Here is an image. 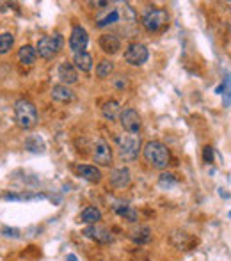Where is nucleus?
Masks as SVG:
<instances>
[{
  "mask_svg": "<svg viewBox=\"0 0 231 261\" xmlns=\"http://www.w3.org/2000/svg\"><path fill=\"white\" fill-rule=\"evenodd\" d=\"M119 103L116 101V100H108V101H105L104 107H102V114H104V118L108 119V121H114V119L119 116Z\"/></svg>",
  "mask_w": 231,
  "mask_h": 261,
  "instance_id": "21",
  "label": "nucleus"
},
{
  "mask_svg": "<svg viewBox=\"0 0 231 261\" xmlns=\"http://www.w3.org/2000/svg\"><path fill=\"white\" fill-rule=\"evenodd\" d=\"M25 149H29L32 153H41L44 151V142L40 135H30L27 141H25Z\"/></svg>",
  "mask_w": 231,
  "mask_h": 261,
  "instance_id": "23",
  "label": "nucleus"
},
{
  "mask_svg": "<svg viewBox=\"0 0 231 261\" xmlns=\"http://www.w3.org/2000/svg\"><path fill=\"white\" fill-rule=\"evenodd\" d=\"M68 261H77V256L75 254H68Z\"/></svg>",
  "mask_w": 231,
  "mask_h": 261,
  "instance_id": "30",
  "label": "nucleus"
},
{
  "mask_svg": "<svg viewBox=\"0 0 231 261\" xmlns=\"http://www.w3.org/2000/svg\"><path fill=\"white\" fill-rule=\"evenodd\" d=\"M93 160L94 163H98L102 167H108L112 163V149L108 146L105 139H96L94 142V151H93Z\"/></svg>",
  "mask_w": 231,
  "mask_h": 261,
  "instance_id": "8",
  "label": "nucleus"
},
{
  "mask_svg": "<svg viewBox=\"0 0 231 261\" xmlns=\"http://www.w3.org/2000/svg\"><path fill=\"white\" fill-rule=\"evenodd\" d=\"M2 233H4L5 237H13V238L20 237V231H18V229H15V227H4V229H2Z\"/></svg>",
  "mask_w": 231,
  "mask_h": 261,
  "instance_id": "28",
  "label": "nucleus"
},
{
  "mask_svg": "<svg viewBox=\"0 0 231 261\" xmlns=\"http://www.w3.org/2000/svg\"><path fill=\"white\" fill-rule=\"evenodd\" d=\"M75 173L79 174L80 178H84L85 181H91V183H100L102 178H104L102 171L98 167H94V165H77Z\"/></svg>",
  "mask_w": 231,
  "mask_h": 261,
  "instance_id": "14",
  "label": "nucleus"
},
{
  "mask_svg": "<svg viewBox=\"0 0 231 261\" xmlns=\"http://www.w3.org/2000/svg\"><path fill=\"white\" fill-rule=\"evenodd\" d=\"M143 155L146 158V162L155 169H166L171 163V151L168 146L158 141H149L146 142L143 149Z\"/></svg>",
  "mask_w": 231,
  "mask_h": 261,
  "instance_id": "1",
  "label": "nucleus"
},
{
  "mask_svg": "<svg viewBox=\"0 0 231 261\" xmlns=\"http://www.w3.org/2000/svg\"><path fill=\"white\" fill-rule=\"evenodd\" d=\"M114 212L118 213L119 217H123L125 221H130V222H135L137 221V210L133 206H130L128 202H123V201H118V202H114Z\"/></svg>",
  "mask_w": 231,
  "mask_h": 261,
  "instance_id": "15",
  "label": "nucleus"
},
{
  "mask_svg": "<svg viewBox=\"0 0 231 261\" xmlns=\"http://www.w3.org/2000/svg\"><path fill=\"white\" fill-rule=\"evenodd\" d=\"M102 221V213H100L98 208L94 206H87L82 210V213H80V222H84V224H98V222Z\"/></svg>",
  "mask_w": 231,
  "mask_h": 261,
  "instance_id": "20",
  "label": "nucleus"
},
{
  "mask_svg": "<svg viewBox=\"0 0 231 261\" xmlns=\"http://www.w3.org/2000/svg\"><path fill=\"white\" fill-rule=\"evenodd\" d=\"M112 71H114L112 60H102V62L96 66V77H100V79H107Z\"/></svg>",
  "mask_w": 231,
  "mask_h": 261,
  "instance_id": "25",
  "label": "nucleus"
},
{
  "mask_svg": "<svg viewBox=\"0 0 231 261\" xmlns=\"http://www.w3.org/2000/svg\"><path fill=\"white\" fill-rule=\"evenodd\" d=\"M89 43V36L87 30L80 25H75L73 30H71V36H69V50L73 54H79V52H85V46Z\"/></svg>",
  "mask_w": 231,
  "mask_h": 261,
  "instance_id": "9",
  "label": "nucleus"
},
{
  "mask_svg": "<svg viewBox=\"0 0 231 261\" xmlns=\"http://www.w3.org/2000/svg\"><path fill=\"white\" fill-rule=\"evenodd\" d=\"M15 118L20 128H34L36 123H38V109L29 100H18L15 103Z\"/></svg>",
  "mask_w": 231,
  "mask_h": 261,
  "instance_id": "2",
  "label": "nucleus"
},
{
  "mask_svg": "<svg viewBox=\"0 0 231 261\" xmlns=\"http://www.w3.org/2000/svg\"><path fill=\"white\" fill-rule=\"evenodd\" d=\"M63 46H64V38L61 34L44 36L36 44V54L40 55V57H43V59L50 60L59 54L61 50H63Z\"/></svg>",
  "mask_w": 231,
  "mask_h": 261,
  "instance_id": "3",
  "label": "nucleus"
},
{
  "mask_svg": "<svg viewBox=\"0 0 231 261\" xmlns=\"http://www.w3.org/2000/svg\"><path fill=\"white\" fill-rule=\"evenodd\" d=\"M84 235L91 240L98 241V243H110L114 240L112 233L108 231L107 227L100 226V224H91L84 229Z\"/></svg>",
  "mask_w": 231,
  "mask_h": 261,
  "instance_id": "10",
  "label": "nucleus"
},
{
  "mask_svg": "<svg viewBox=\"0 0 231 261\" xmlns=\"http://www.w3.org/2000/svg\"><path fill=\"white\" fill-rule=\"evenodd\" d=\"M116 87H118V89H123V87H126V80H123V79L116 80Z\"/></svg>",
  "mask_w": 231,
  "mask_h": 261,
  "instance_id": "29",
  "label": "nucleus"
},
{
  "mask_svg": "<svg viewBox=\"0 0 231 261\" xmlns=\"http://www.w3.org/2000/svg\"><path fill=\"white\" fill-rule=\"evenodd\" d=\"M18 59L23 66H32L38 59V54H36V48L30 46V44H25L18 50Z\"/></svg>",
  "mask_w": 231,
  "mask_h": 261,
  "instance_id": "18",
  "label": "nucleus"
},
{
  "mask_svg": "<svg viewBox=\"0 0 231 261\" xmlns=\"http://www.w3.org/2000/svg\"><path fill=\"white\" fill-rule=\"evenodd\" d=\"M203 158H205L207 163L213 162V148H211V146H207V148L203 149Z\"/></svg>",
  "mask_w": 231,
  "mask_h": 261,
  "instance_id": "27",
  "label": "nucleus"
},
{
  "mask_svg": "<svg viewBox=\"0 0 231 261\" xmlns=\"http://www.w3.org/2000/svg\"><path fill=\"white\" fill-rule=\"evenodd\" d=\"M118 21H119V9L112 7V9H108L105 15H102L98 20H96V27H98V29H105V27L118 23Z\"/></svg>",
  "mask_w": 231,
  "mask_h": 261,
  "instance_id": "19",
  "label": "nucleus"
},
{
  "mask_svg": "<svg viewBox=\"0 0 231 261\" xmlns=\"http://www.w3.org/2000/svg\"><path fill=\"white\" fill-rule=\"evenodd\" d=\"M52 100H55V101H59V103H69V101H73L75 100V93L71 91V89L68 87V85H55L54 89H52Z\"/></svg>",
  "mask_w": 231,
  "mask_h": 261,
  "instance_id": "17",
  "label": "nucleus"
},
{
  "mask_svg": "<svg viewBox=\"0 0 231 261\" xmlns=\"http://www.w3.org/2000/svg\"><path fill=\"white\" fill-rule=\"evenodd\" d=\"M100 48L108 55L118 54L121 50V40L116 34H104L100 38Z\"/></svg>",
  "mask_w": 231,
  "mask_h": 261,
  "instance_id": "13",
  "label": "nucleus"
},
{
  "mask_svg": "<svg viewBox=\"0 0 231 261\" xmlns=\"http://www.w3.org/2000/svg\"><path fill=\"white\" fill-rule=\"evenodd\" d=\"M108 181L110 185L116 188H126L130 187V183H132V174H130V169L128 167H119V169H114L110 176H108Z\"/></svg>",
  "mask_w": 231,
  "mask_h": 261,
  "instance_id": "11",
  "label": "nucleus"
},
{
  "mask_svg": "<svg viewBox=\"0 0 231 261\" xmlns=\"http://www.w3.org/2000/svg\"><path fill=\"white\" fill-rule=\"evenodd\" d=\"M130 238H132L135 243H147V241L151 240V229L146 226H139L132 231Z\"/></svg>",
  "mask_w": 231,
  "mask_h": 261,
  "instance_id": "22",
  "label": "nucleus"
},
{
  "mask_svg": "<svg viewBox=\"0 0 231 261\" xmlns=\"http://www.w3.org/2000/svg\"><path fill=\"white\" fill-rule=\"evenodd\" d=\"M169 21V15L166 9H147L143 15V25L144 29L149 30V32H157L168 25Z\"/></svg>",
  "mask_w": 231,
  "mask_h": 261,
  "instance_id": "5",
  "label": "nucleus"
},
{
  "mask_svg": "<svg viewBox=\"0 0 231 261\" xmlns=\"http://www.w3.org/2000/svg\"><path fill=\"white\" fill-rule=\"evenodd\" d=\"M119 123H121L125 132L132 133V135H137L141 132V126H143L141 116L133 109H125L123 112H119Z\"/></svg>",
  "mask_w": 231,
  "mask_h": 261,
  "instance_id": "7",
  "label": "nucleus"
},
{
  "mask_svg": "<svg viewBox=\"0 0 231 261\" xmlns=\"http://www.w3.org/2000/svg\"><path fill=\"white\" fill-rule=\"evenodd\" d=\"M13 44H15V36L11 34V32L0 34V55L7 54V52L13 48Z\"/></svg>",
  "mask_w": 231,
  "mask_h": 261,
  "instance_id": "24",
  "label": "nucleus"
},
{
  "mask_svg": "<svg viewBox=\"0 0 231 261\" xmlns=\"http://www.w3.org/2000/svg\"><path fill=\"white\" fill-rule=\"evenodd\" d=\"M158 183H160V187L169 188V187H172V185H176L178 178L174 176V174H171V173H162V174H160V178H158Z\"/></svg>",
  "mask_w": 231,
  "mask_h": 261,
  "instance_id": "26",
  "label": "nucleus"
},
{
  "mask_svg": "<svg viewBox=\"0 0 231 261\" xmlns=\"http://www.w3.org/2000/svg\"><path fill=\"white\" fill-rule=\"evenodd\" d=\"M149 59V52L143 43H130L125 50V60L132 66H143Z\"/></svg>",
  "mask_w": 231,
  "mask_h": 261,
  "instance_id": "6",
  "label": "nucleus"
},
{
  "mask_svg": "<svg viewBox=\"0 0 231 261\" xmlns=\"http://www.w3.org/2000/svg\"><path fill=\"white\" fill-rule=\"evenodd\" d=\"M73 66L77 71H82V73H89L93 69V57L87 52H79L75 54L73 57Z\"/></svg>",
  "mask_w": 231,
  "mask_h": 261,
  "instance_id": "16",
  "label": "nucleus"
},
{
  "mask_svg": "<svg viewBox=\"0 0 231 261\" xmlns=\"http://www.w3.org/2000/svg\"><path fill=\"white\" fill-rule=\"evenodd\" d=\"M215 91H217V93H219V94H221L222 91H224V84H222V85H219V87H217Z\"/></svg>",
  "mask_w": 231,
  "mask_h": 261,
  "instance_id": "31",
  "label": "nucleus"
},
{
  "mask_svg": "<svg viewBox=\"0 0 231 261\" xmlns=\"http://www.w3.org/2000/svg\"><path fill=\"white\" fill-rule=\"evenodd\" d=\"M59 79L63 82V85H73L77 84V80H79V75H77V69L71 62L68 60H64L59 64Z\"/></svg>",
  "mask_w": 231,
  "mask_h": 261,
  "instance_id": "12",
  "label": "nucleus"
},
{
  "mask_svg": "<svg viewBox=\"0 0 231 261\" xmlns=\"http://www.w3.org/2000/svg\"><path fill=\"white\" fill-rule=\"evenodd\" d=\"M119 148V157L123 160H135L141 151V137L139 135H132V133H126V135H119L116 139Z\"/></svg>",
  "mask_w": 231,
  "mask_h": 261,
  "instance_id": "4",
  "label": "nucleus"
}]
</instances>
